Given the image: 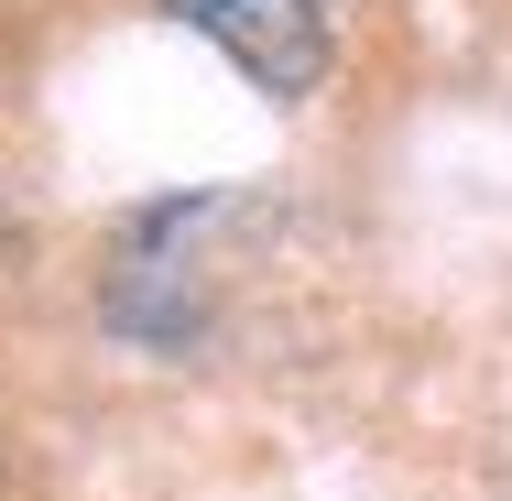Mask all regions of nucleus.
I'll list each match as a JSON object with an SVG mask.
<instances>
[{"mask_svg":"<svg viewBox=\"0 0 512 501\" xmlns=\"http://www.w3.org/2000/svg\"><path fill=\"white\" fill-rule=\"evenodd\" d=\"M186 33H207L251 88L306 99L327 88V0H164Z\"/></svg>","mask_w":512,"mask_h":501,"instance_id":"nucleus-1","label":"nucleus"}]
</instances>
